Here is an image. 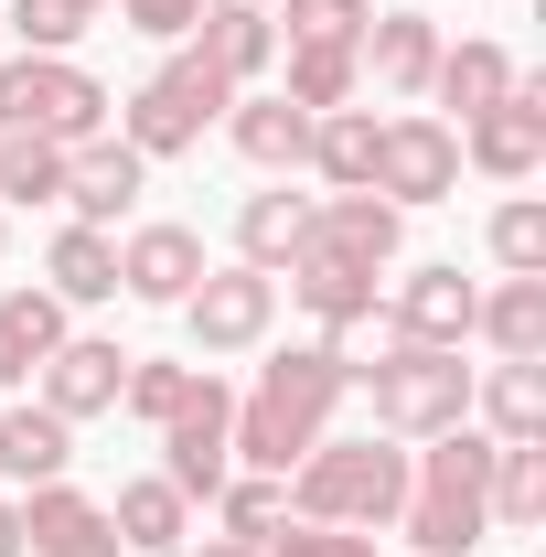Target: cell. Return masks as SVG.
<instances>
[{
	"label": "cell",
	"mask_w": 546,
	"mask_h": 557,
	"mask_svg": "<svg viewBox=\"0 0 546 557\" xmlns=\"http://www.w3.org/2000/svg\"><path fill=\"white\" fill-rule=\"evenodd\" d=\"M311 172L333 194H375V108H322L311 119Z\"/></svg>",
	"instance_id": "f1b7e54d"
},
{
	"label": "cell",
	"mask_w": 546,
	"mask_h": 557,
	"mask_svg": "<svg viewBox=\"0 0 546 557\" xmlns=\"http://www.w3.org/2000/svg\"><path fill=\"white\" fill-rule=\"evenodd\" d=\"M65 461H75V429L44 408V397H33V408H0V472H11L22 493H33V483H65Z\"/></svg>",
	"instance_id": "d4e9b609"
},
{
	"label": "cell",
	"mask_w": 546,
	"mask_h": 557,
	"mask_svg": "<svg viewBox=\"0 0 546 557\" xmlns=\"http://www.w3.org/2000/svg\"><path fill=\"white\" fill-rule=\"evenodd\" d=\"M258 557H375V536H353V525H300V515H289V525L258 536Z\"/></svg>",
	"instance_id": "74e56055"
},
{
	"label": "cell",
	"mask_w": 546,
	"mask_h": 557,
	"mask_svg": "<svg viewBox=\"0 0 546 557\" xmlns=\"http://www.w3.org/2000/svg\"><path fill=\"white\" fill-rule=\"evenodd\" d=\"M0 205H65V139L0 129Z\"/></svg>",
	"instance_id": "1f68e13d"
},
{
	"label": "cell",
	"mask_w": 546,
	"mask_h": 557,
	"mask_svg": "<svg viewBox=\"0 0 546 557\" xmlns=\"http://www.w3.org/2000/svg\"><path fill=\"white\" fill-rule=\"evenodd\" d=\"M44 408L65 418V429H86V418L119 408V386H129V344H97V333H65V344L44 354Z\"/></svg>",
	"instance_id": "7c38bea8"
},
{
	"label": "cell",
	"mask_w": 546,
	"mask_h": 557,
	"mask_svg": "<svg viewBox=\"0 0 546 557\" xmlns=\"http://www.w3.org/2000/svg\"><path fill=\"white\" fill-rule=\"evenodd\" d=\"M108 525H119V547H129V557H183V547H194V504L161 483V472H150V483H119Z\"/></svg>",
	"instance_id": "603a6c76"
},
{
	"label": "cell",
	"mask_w": 546,
	"mask_h": 557,
	"mask_svg": "<svg viewBox=\"0 0 546 557\" xmlns=\"http://www.w3.org/2000/svg\"><path fill=\"white\" fill-rule=\"evenodd\" d=\"M300 247H311V194L278 183V194H247V205H236V269H269L278 278Z\"/></svg>",
	"instance_id": "7402d4cb"
},
{
	"label": "cell",
	"mask_w": 546,
	"mask_h": 557,
	"mask_svg": "<svg viewBox=\"0 0 546 557\" xmlns=\"http://www.w3.org/2000/svg\"><path fill=\"white\" fill-rule=\"evenodd\" d=\"M183 44H194L225 86H258V75L278 65V22L258 11V0H204V22H194Z\"/></svg>",
	"instance_id": "ac0fdd59"
},
{
	"label": "cell",
	"mask_w": 546,
	"mask_h": 557,
	"mask_svg": "<svg viewBox=\"0 0 546 557\" xmlns=\"http://www.w3.org/2000/svg\"><path fill=\"white\" fill-rule=\"evenodd\" d=\"M397 504H408V450H397L386 429H364V440H311V450L289 461V515H300V525H353V536H375V525H397Z\"/></svg>",
	"instance_id": "3957f363"
},
{
	"label": "cell",
	"mask_w": 546,
	"mask_h": 557,
	"mask_svg": "<svg viewBox=\"0 0 546 557\" xmlns=\"http://www.w3.org/2000/svg\"><path fill=\"white\" fill-rule=\"evenodd\" d=\"M278 322V278L269 269H204L194 289H183V333H194V354H258Z\"/></svg>",
	"instance_id": "9c48e42d"
},
{
	"label": "cell",
	"mask_w": 546,
	"mask_h": 557,
	"mask_svg": "<svg viewBox=\"0 0 546 557\" xmlns=\"http://www.w3.org/2000/svg\"><path fill=\"white\" fill-rule=\"evenodd\" d=\"M375 278H386V269H353V258L300 247V258H289V300L322 322V344H343V333H364V322H375Z\"/></svg>",
	"instance_id": "e0dca14e"
},
{
	"label": "cell",
	"mask_w": 546,
	"mask_h": 557,
	"mask_svg": "<svg viewBox=\"0 0 546 557\" xmlns=\"http://www.w3.org/2000/svg\"><path fill=\"white\" fill-rule=\"evenodd\" d=\"M119 11H129V33H150V44H183L204 22V0H119Z\"/></svg>",
	"instance_id": "f35d334b"
},
{
	"label": "cell",
	"mask_w": 546,
	"mask_h": 557,
	"mask_svg": "<svg viewBox=\"0 0 546 557\" xmlns=\"http://www.w3.org/2000/svg\"><path fill=\"white\" fill-rule=\"evenodd\" d=\"M0 258H11V225H0Z\"/></svg>",
	"instance_id": "7bdbcfd3"
},
{
	"label": "cell",
	"mask_w": 546,
	"mask_h": 557,
	"mask_svg": "<svg viewBox=\"0 0 546 557\" xmlns=\"http://www.w3.org/2000/svg\"><path fill=\"white\" fill-rule=\"evenodd\" d=\"M375 194L386 205H450L461 194V129L429 119V108L375 119Z\"/></svg>",
	"instance_id": "ba28073f"
},
{
	"label": "cell",
	"mask_w": 546,
	"mask_h": 557,
	"mask_svg": "<svg viewBox=\"0 0 546 557\" xmlns=\"http://www.w3.org/2000/svg\"><path fill=\"white\" fill-rule=\"evenodd\" d=\"M75 11H108V0H75Z\"/></svg>",
	"instance_id": "b9f144b4"
},
{
	"label": "cell",
	"mask_w": 546,
	"mask_h": 557,
	"mask_svg": "<svg viewBox=\"0 0 546 557\" xmlns=\"http://www.w3.org/2000/svg\"><path fill=\"white\" fill-rule=\"evenodd\" d=\"M353 386L375 397V429L386 440H439L472 418V364L461 344H386L375 364H353Z\"/></svg>",
	"instance_id": "277c9868"
},
{
	"label": "cell",
	"mask_w": 546,
	"mask_h": 557,
	"mask_svg": "<svg viewBox=\"0 0 546 557\" xmlns=\"http://www.w3.org/2000/svg\"><path fill=\"white\" fill-rule=\"evenodd\" d=\"M461 172H482V183H536L546 172V75H514V97L461 129Z\"/></svg>",
	"instance_id": "30bf717a"
},
{
	"label": "cell",
	"mask_w": 546,
	"mask_h": 557,
	"mask_svg": "<svg viewBox=\"0 0 546 557\" xmlns=\"http://www.w3.org/2000/svg\"><path fill=\"white\" fill-rule=\"evenodd\" d=\"M54 344H65V300L54 289H0V386H33Z\"/></svg>",
	"instance_id": "cb8c5ba5"
},
{
	"label": "cell",
	"mask_w": 546,
	"mask_h": 557,
	"mask_svg": "<svg viewBox=\"0 0 546 557\" xmlns=\"http://www.w3.org/2000/svg\"><path fill=\"white\" fill-rule=\"evenodd\" d=\"M0 557H22V504L0 493Z\"/></svg>",
	"instance_id": "60d3db41"
},
{
	"label": "cell",
	"mask_w": 546,
	"mask_h": 557,
	"mask_svg": "<svg viewBox=\"0 0 546 557\" xmlns=\"http://www.w3.org/2000/svg\"><path fill=\"white\" fill-rule=\"evenodd\" d=\"M97 11H75V0H11V33H22V54H75V33H86Z\"/></svg>",
	"instance_id": "8d00e7d4"
},
{
	"label": "cell",
	"mask_w": 546,
	"mask_h": 557,
	"mask_svg": "<svg viewBox=\"0 0 546 557\" xmlns=\"http://www.w3.org/2000/svg\"><path fill=\"white\" fill-rule=\"evenodd\" d=\"M258 11H278V0H258Z\"/></svg>",
	"instance_id": "ee69618b"
},
{
	"label": "cell",
	"mask_w": 546,
	"mask_h": 557,
	"mask_svg": "<svg viewBox=\"0 0 546 557\" xmlns=\"http://www.w3.org/2000/svg\"><path fill=\"white\" fill-rule=\"evenodd\" d=\"M139 183H150V161H139L129 139H75L65 150V205H75V225H119V214L139 205Z\"/></svg>",
	"instance_id": "2e32d148"
},
{
	"label": "cell",
	"mask_w": 546,
	"mask_h": 557,
	"mask_svg": "<svg viewBox=\"0 0 546 557\" xmlns=\"http://www.w3.org/2000/svg\"><path fill=\"white\" fill-rule=\"evenodd\" d=\"M375 311H386V344H472L482 289L461 278V258H429V269H408Z\"/></svg>",
	"instance_id": "8fae6325"
},
{
	"label": "cell",
	"mask_w": 546,
	"mask_h": 557,
	"mask_svg": "<svg viewBox=\"0 0 546 557\" xmlns=\"http://www.w3.org/2000/svg\"><path fill=\"white\" fill-rule=\"evenodd\" d=\"M22 557H129V547H119V525H108L97 493L33 483V493H22Z\"/></svg>",
	"instance_id": "4fadbf2b"
},
{
	"label": "cell",
	"mask_w": 546,
	"mask_h": 557,
	"mask_svg": "<svg viewBox=\"0 0 546 557\" xmlns=\"http://www.w3.org/2000/svg\"><path fill=\"white\" fill-rule=\"evenodd\" d=\"M353 86H364L353 44H289V86H278L289 108H311V119H322V108H353Z\"/></svg>",
	"instance_id": "4dcf8cb0"
},
{
	"label": "cell",
	"mask_w": 546,
	"mask_h": 557,
	"mask_svg": "<svg viewBox=\"0 0 546 557\" xmlns=\"http://www.w3.org/2000/svg\"><path fill=\"white\" fill-rule=\"evenodd\" d=\"M44 289H54V300H119V236H108V225H65V236H54V247H44Z\"/></svg>",
	"instance_id": "4316f807"
},
{
	"label": "cell",
	"mask_w": 546,
	"mask_h": 557,
	"mask_svg": "<svg viewBox=\"0 0 546 557\" xmlns=\"http://www.w3.org/2000/svg\"><path fill=\"white\" fill-rule=\"evenodd\" d=\"M269 22H289V44H364V0H278Z\"/></svg>",
	"instance_id": "d590c367"
},
{
	"label": "cell",
	"mask_w": 546,
	"mask_h": 557,
	"mask_svg": "<svg viewBox=\"0 0 546 557\" xmlns=\"http://www.w3.org/2000/svg\"><path fill=\"white\" fill-rule=\"evenodd\" d=\"M225 108H236V86H225V75H214L194 44H172V65L139 75L129 97H119V139H129L139 161H172V150H194V139H204Z\"/></svg>",
	"instance_id": "5b68a950"
},
{
	"label": "cell",
	"mask_w": 546,
	"mask_h": 557,
	"mask_svg": "<svg viewBox=\"0 0 546 557\" xmlns=\"http://www.w3.org/2000/svg\"><path fill=\"white\" fill-rule=\"evenodd\" d=\"M108 108L119 97L75 65V54H11L0 65V129H33V139H65L75 150V139L108 129Z\"/></svg>",
	"instance_id": "8992f818"
},
{
	"label": "cell",
	"mask_w": 546,
	"mask_h": 557,
	"mask_svg": "<svg viewBox=\"0 0 546 557\" xmlns=\"http://www.w3.org/2000/svg\"><path fill=\"white\" fill-rule=\"evenodd\" d=\"M343 397H353V354H343V344H289V354H269L258 386L236 397V461L289 483V461H300L311 440H333V408H343Z\"/></svg>",
	"instance_id": "6da1fadb"
},
{
	"label": "cell",
	"mask_w": 546,
	"mask_h": 557,
	"mask_svg": "<svg viewBox=\"0 0 546 557\" xmlns=\"http://www.w3.org/2000/svg\"><path fill=\"white\" fill-rule=\"evenodd\" d=\"M472 333L493 344V364H536V354H546V278H504V289H482Z\"/></svg>",
	"instance_id": "484cf974"
},
{
	"label": "cell",
	"mask_w": 546,
	"mask_h": 557,
	"mask_svg": "<svg viewBox=\"0 0 546 557\" xmlns=\"http://www.w3.org/2000/svg\"><path fill=\"white\" fill-rule=\"evenodd\" d=\"M482 515H493L504 536H536V525H546V440H504V450H493Z\"/></svg>",
	"instance_id": "83f0119b"
},
{
	"label": "cell",
	"mask_w": 546,
	"mask_h": 557,
	"mask_svg": "<svg viewBox=\"0 0 546 557\" xmlns=\"http://www.w3.org/2000/svg\"><path fill=\"white\" fill-rule=\"evenodd\" d=\"M493 429H439L429 450H408V504H397V536L418 557H472L493 536V515H482V493H493Z\"/></svg>",
	"instance_id": "7a4b0ae2"
},
{
	"label": "cell",
	"mask_w": 546,
	"mask_h": 557,
	"mask_svg": "<svg viewBox=\"0 0 546 557\" xmlns=\"http://www.w3.org/2000/svg\"><path fill=\"white\" fill-rule=\"evenodd\" d=\"M194 278H204V236H194V225H129V247H119V289H129V300L183 311Z\"/></svg>",
	"instance_id": "9a60e30c"
},
{
	"label": "cell",
	"mask_w": 546,
	"mask_h": 557,
	"mask_svg": "<svg viewBox=\"0 0 546 557\" xmlns=\"http://www.w3.org/2000/svg\"><path fill=\"white\" fill-rule=\"evenodd\" d=\"M311 247H322V258H353V269H397L408 205H386V194H322V205H311Z\"/></svg>",
	"instance_id": "5bb4252c"
},
{
	"label": "cell",
	"mask_w": 546,
	"mask_h": 557,
	"mask_svg": "<svg viewBox=\"0 0 546 557\" xmlns=\"http://www.w3.org/2000/svg\"><path fill=\"white\" fill-rule=\"evenodd\" d=\"M183 557H258V536H204V547H183Z\"/></svg>",
	"instance_id": "ab89813d"
},
{
	"label": "cell",
	"mask_w": 546,
	"mask_h": 557,
	"mask_svg": "<svg viewBox=\"0 0 546 557\" xmlns=\"http://www.w3.org/2000/svg\"><path fill=\"white\" fill-rule=\"evenodd\" d=\"M353 65L375 75L386 97H429V65H439V22L429 11H386V22H364V44H353Z\"/></svg>",
	"instance_id": "d6986e66"
},
{
	"label": "cell",
	"mask_w": 546,
	"mask_h": 557,
	"mask_svg": "<svg viewBox=\"0 0 546 557\" xmlns=\"http://www.w3.org/2000/svg\"><path fill=\"white\" fill-rule=\"evenodd\" d=\"M472 408L493 440H546V354L536 364H493V375H472Z\"/></svg>",
	"instance_id": "f546056e"
},
{
	"label": "cell",
	"mask_w": 546,
	"mask_h": 557,
	"mask_svg": "<svg viewBox=\"0 0 546 557\" xmlns=\"http://www.w3.org/2000/svg\"><path fill=\"white\" fill-rule=\"evenodd\" d=\"M225 139H236V161H258V172H300L311 161V108H289V97H258V86H236V108H225Z\"/></svg>",
	"instance_id": "ffe728a7"
},
{
	"label": "cell",
	"mask_w": 546,
	"mask_h": 557,
	"mask_svg": "<svg viewBox=\"0 0 546 557\" xmlns=\"http://www.w3.org/2000/svg\"><path fill=\"white\" fill-rule=\"evenodd\" d=\"M194 375H204V364H161V354H129V386H119V408L161 429V418L194 397Z\"/></svg>",
	"instance_id": "e575fe53"
},
{
	"label": "cell",
	"mask_w": 546,
	"mask_h": 557,
	"mask_svg": "<svg viewBox=\"0 0 546 557\" xmlns=\"http://www.w3.org/2000/svg\"><path fill=\"white\" fill-rule=\"evenodd\" d=\"M493 269H504V278H546V205H536V194L493 205Z\"/></svg>",
	"instance_id": "836d02e7"
},
{
	"label": "cell",
	"mask_w": 546,
	"mask_h": 557,
	"mask_svg": "<svg viewBox=\"0 0 546 557\" xmlns=\"http://www.w3.org/2000/svg\"><path fill=\"white\" fill-rule=\"evenodd\" d=\"M236 472V397H225V375H194V397L161 418V483L183 493V504H214V483Z\"/></svg>",
	"instance_id": "52a82bcc"
},
{
	"label": "cell",
	"mask_w": 546,
	"mask_h": 557,
	"mask_svg": "<svg viewBox=\"0 0 546 557\" xmlns=\"http://www.w3.org/2000/svg\"><path fill=\"white\" fill-rule=\"evenodd\" d=\"M514 54H504V44H439V65H429V97H439V108H461V119H450V129H472L482 108H504V97H514Z\"/></svg>",
	"instance_id": "44dd1931"
},
{
	"label": "cell",
	"mask_w": 546,
	"mask_h": 557,
	"mask_svg": "<svg viewBox=\"0 0 546 557\" xmlns=\"http://www.w3.org/2000/svg\"><path fill=\"white\" fill-rule=\"evenodd\" d=\"M214 515H225V536H269V525H289V483L278 472H225Z\"/></svg>",
	"instance_id": "d6a6232c"
}]
</instances>
